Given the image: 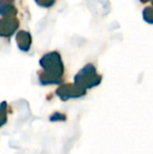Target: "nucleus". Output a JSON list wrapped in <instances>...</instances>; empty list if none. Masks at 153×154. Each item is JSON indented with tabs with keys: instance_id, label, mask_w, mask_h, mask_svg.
<instances>
[{
	"instance_id": "obj_2",
	"label": "nucleus",
	"mask_w": 153,
	"mask_h": 154,
	"mask_svg": "<svg viewBox=\"0 0 153 154\" xmlns=\"http://www.w3.org/2000/svg\"><path fill=\"white\" fill-rule=\"evenodd\" d=\"M56 93H57V95H59L62 101H67L69 99H77V97H83L86 91L85 88L81 87L78 84H76V85L66 84V85H63L60 88H58Z\"/></svg>"
},
{
	"instance_id": "obj_4",
	"label": "nucleus",
	"mask_w": 153,
	"mask_h": 154,
	"mask_svg": "<svg viewBox=\"0 0 153 154\" xmlns=\"http://www.w3.org/2000/svg\"><path fill=\"white\" fill-rule=\"evenodd\" d=\"M66 120V116L64 113L61 112H55L49 116V121L50 122H59V121H65Z\"/></svg>"
},
{
	"instance_id": "obj_3",
	"label": "nucleus",
	"mask_w": 153,
	"mask_h": 154,
	"mask_svg": "<svg viewBox=\"0 0 153 154\" xmlns=\"http://www.w3.org/2000/svg\"><path fill=\"white\" fill-rule=\"evenodd\" d=\"M8 122V104L6 102H2L0 104V128L5 125Z\"/></svg>"
},
{
	"instance_id": "obj_1",
	"label": "nucleus",
	"mask_w": 153,
	"mask_h": 154,
	"mask_svg": "<svg viewBox=\"0 0 153 154\" xmlns=\"http://www.w3.org/2000/svg\"><path fill=\"white\" fill-rule=\"evenodd\" d=\"M76 82L78 85L83 88H91L100 84L101 77L96 75V71L92 67H86L76 77Z\"/></svg>"
}]
</instances>
